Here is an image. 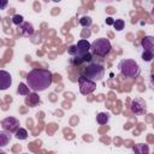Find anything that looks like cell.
Listing matches in <instances>:
<instances>
[{
  "mask_svg": "<svg viewBox=\"0 0 154 154\" xmlns=\"http://www.w3.org/2000/svg\"><path fill=\"white\" fill-rule=\"evenodd\" d=\"M53 82V75L49 70L34 69L26 76V83L32 91H42L51 87Z\"/></svg>",
  "mask_w": 154,
  "mask_h": 154,
  "instance_id": "1",
  "label": "cell"
},
{
  "mask_svg": "<svg viewBox=\"0 0 154 154\" xmlns=\"http://www.w3.org/2000/svg\"><path fill=\"white\" fill-rule=\"evenodd\" d=\"M118 67H119L122 75L125 76V77L136 78L140 75V72H141L138 64L135 60H132V59H123L119 63Z\"/></svg>",
  "mask_w": 154,
  "mask_h": 154,
  "instance_id": "2",
  "label": "cell"
},
{
  "mask_svg": "<svg viewBox=\"0 0 154 154\" xmlns=\"http://www.w3.org/2000/svg\"><path fill=\"white\" fill-rule=\"evenodd\" d=\"M111 49H112L111 42H109L108 38H105V37L96 38L91 43V52H93V54L99 55V57H106L111 52Z\"/></svg>",
  "mask_w": 154,
  "mask_h": 154,
  "instance_id": "3",
  "label": "cell"
},
{
  "mask_svg": "<svg viewBox=\"0 0 154 154\" xmlns=\"http://www.w3.org/2000/svg\"><path fill=\"white\" fill-rule=\"evenodd\" d=\"M83 75L93 81H100L102 79L103 75H105V67L101 65V64H97V63H90L89 65L85 66L84 71H83Z\"/></svg>",
  "mask_w": 154,
  "mask_h": 154,
  "instance_id": "4",
  "label": "cell"
},
{
  "mask_svg": "<svg viewBox=\"0 0 154 154\" xmlns=\"http://www.w3.org/2000/svg\"><path fill=\"white\" fill-rule=\"evenodd\" d=\"M78 85H79V91L83 94V95H88V94H91L95 89H96V83L95 81L85 77L84 75L79 76L78 78Z\"/></svg>",
  "mask_w": 154,
  "mask_h": 154,
  "instance_id": "5",
  "label": "cell"
},
{
  "mask_svg": "<svg viewBox=\"0 0 154 154\" xmlns=\"http://www.w3.org/2000/svg\"><path fill=\"white\" fill-rule=\"evenodd\" d=\"M1 128L7 132H16L19 129V120L14 117H6L1 122Z\"/></svg>",
  "mask_w": 154,
  "mask_h": 154,
  "instance_id": "6",
  "label": "cell"
},
{
  "mask_svg": "<svg viewBox=\"0 0 154 154\" xmlns=\"http://www.w3.org/2000/svg\"><path fill=\"white\" fill-rule=\"evenodd\" d=\"M130 109L132 113H135L136 116H142L146 113L147 108H146V102L142 99H134L130 103Z\"/></svg>",
  "mask_w": 154,
  "mask_h": 154,
  "instance_id": "7",
  "label": "cell"
},
{
  "mask_svg": "<svg viewBox=\"0 0 154 154\" xmlns=\"http://www.w3.org/2000/svg\"><path fill=\"white\" fill-rule=\"evenodd\" d=\"M11 84H12L11 75H10L7 71L1 70V71H0V89H1V90H5V89H7Z\"/></svg>",
  "mask_w": 154,
  "mask_h": 154,
  "instance_id": "8",
  "label": "cell"
},
{
  "mask_svg": "<svg viewBox=\"0 0 154 154\" xmlns=\"http://www.w3.org/2000/svg\"><path fill=\"white\" fill-rule=\"evenodd\" d=\"M90 49H91V43H89L88 40L82 38V40H79V41L77 42V51H78V52H77L76 55L82 57V55H84L85 53H88ZM76 55H75V57H76Z\"/></svg>",
  "mask_w": 154,
  "mask_h": 154,
  "instance_id": "9",
  "label": "cell"
},
{
  "mask_svg": "<svg viewBox=\"0 0 154 154\" xmlns=\"http://www.w3.org/2000/svg\"><path fill=\"white\" fill-rule=\"evenodd\" d=\"M141 45L144 51H149L154 53V36H146L142 38Z\"/></svg>",
  "mask_w": 154,
  "mask_h": 154,
  "instance_id": "10",
  "label": "cell"
},
{
  "mask_svg": "<svg viewBox=\"0 0 154 154\" xmlns=\"http://www.w3.org/2000/svg\"><path fill=\"white\" fill-rule=\"evenodd\" d=\"M38 102H40V97H38V95H37L36 93H32V94H29V95H26V99H25V103H26L28 106H30V107H34V106H36Z\"/></svg>",
  "mask_w": 154,
  "mask_h": 154,
  "instance_id": "11",
  "label": "cell"
},
{
  "mask_svg": "<svg viewBox=\"0 0 154 154\" xmlns=\"http://www.w3.org/2000/svg\"><path fill=\"white\" fill-rule=\"evenodd\" d=\"M34 32V28L31 25V23H23L20 26V34L23 36H30Z\"/></svg>",
  "mask_w": 154,
  "mask_h": 154,
  "instance_id": "12",
  "label": "cell"
},
{
  "mask_svg": "<svg viewBox=\"0 0 154 154\" xmlns=\"http://www.w3.org/2000/svg\"><path fill=\"white\" fill-rule=\"evenodd\" d=\"M29 90H30L29 85H26V84H24V83H19V85H18V88H17V93H18L19 95H24V96H26V95L30 94Z\"/></svg>",
  "mask_w": 154,
  "mask_h": 154,
  "instance_id": "13",
  "label": "cell"
},
{
  "mask_svg": "<svg viewBox=\"0 0 154 154\" xmlns=\"http://www.w3.org/2000/svg\"><path fill=\"white\" fill-rule=\"evenodd\" d=\"M108 119H109V114L106 112H101L96 116V122L99 124H106L108 122Z\"/></svg>",
  "mask_w": 154,
  "mask_h": 154,
  "instance_id": "14",
  "label": "cell"
},
{
  "mask_svg": "<svg viewBox=\"0 0 154 154\" xmlns=\"http://www.w3.org/2000/svg\"><path fill=\"white\" fill-rule=\"evenodd\" d=\"M10 140H11V135H7L6 132H0V146L1 147H5Z\"/></svg>",
  "mask_w": 154,
  "mask_h": 154,
  "instance_id": "15",
  "label": "cell"
},
{
  "mask_svg": "<svg viewBox=\"0 0 154 154\" xmlns=\"http://www.w3.org/2000/svg\"><path fill=\"white\" fill-rule=\"evenodd\" d=\"M134 150L136 152V153H140V154H143V153H148L149 152V148H148V146L147 144H137V146H135L134 147Z\"/></svg>",
  "mask_w": 154,
  "mask_h": 154,
  "instance_id": "16",
  "label": "cell"
},
{
  "mask_svg": "<svg viewBox=\"0 0 154 154\" xmlns=\"http://www.w3.org/2000/svg\"><path fill=\"white\" fill-rule=\"evenodd\" d=\"M14 134H16V137L18 140H25L28 137V131L25 129H23V128H19Z\"/></svg>",
  "mask_w": 154,
  "mask_h": 154,
  "instance_id": "17",
  "label": "cell"
},
{
  "mask_svg": "<svg viewBox=\"0 0 154 154\" xmlns=\"http://www.w3.org/2000/svg\"><path fill=\"white\" fill-rule=\"evenodd\" d=\"M91 23H93V20H91V18L88 17V16H84V17H82V18L79 19V24H81L83 28H88V26H90Z\"/></svg>",
  "mask_w": 154,
  "mask_h": 154,
  "instance_id": "18",
  "label": "cell"
},
{
  "mask_svg": "<svg viewBox=\"0 0 154 154\" xmlns=\"http://www.w3.org/2000/svg\"><path fill=\"white\" fill-rule=\"evenodd\" d=\"M113 26L117 31H120L124 29V20L123 19H116L114 23H113Z\"/></svg>",
  "mask_w": 154,
  "mask_h": 154,
  "instance_id": "19",
  "label": "cell"
},
{
  "mask_svg": "<svg viewBox=\"0 0 154 154\" xmlns=\"http://www.w3.org/2000/svg\"><path fill=\"white\" fill-rule=\"evenodd\" d=\"M153 58H154V53H153V52L143 51V53H142V59H143L144 61H150Z\"/></svg>",
  "mask_w": 154,
  "mask_h": 154,
  "instance_id": "20",
  "label": "cell"
},
{
  "mask_svg": "<svg viewBox=\"0 0 154 154\" xmlns=\"http://www.w3.org/2000/svg\"><path fill=\"white\" fill-rule=\"evenodd\" d=\"M12 22H13V24H16V25L23 24V16H20V14H14V16L12 17Z\"/></svg>",
  "mask_w": 154,
  "mask_h": 154,
  "instance_id": "21",
  "label": "cell"
},
{
  "mask_svg": "<svg viewBox=\"0 0 154 154\" xmlns=\"http://www.w3.org/2000/svg\"><path fill=\"white\" fill-rule=\"evenodd\" d=\"M67 52H69V54L71 55V57H75L76 54H77V45H73V46H70L69 47V49H67Z\"/></svg>",
  "mask_w": 154,
  "mask_h": 154,
  "instance_id": "22",
  "label": "cell"
},
{
  "mask_svg": "<svg viewBox=\"0 0 154 154\" xmlns=\"http://www.w3.org/2000/svg\"><path fill=\"white\" fill-rule=\"evenodd\" d=\"M7 2H8V0H0V8H1V10H5Z\"/></svg>",
  "mask_w": 154,
  "mask_h": 154,
  "instance_id": "23",
  "label": "cell"
},
{
  "mask_svg": "<svg viewBox=\"0 0 154 154\" xmlns=\"http://www.w3.org/2000/svg\"><path fill=\"white\" fill-rule=\"evenodd\" d=\"M106 23H107V24H113V23H114V20H113V18L108 17V18L106 19Z\"/></svg>",
  "mask_w": 154,
  "mask_h": 154,
  "instance_id": "24",
  "label": "cell"
},
{
  "mask_svg": "<svg viewBox=\"0 0 154 154\" xmlns=\"http://www.w3.org/2000/svg\"><path fill=\"white\" fill-rule=\"evenodd\" d=\"M150 83L154 85V75H152V76H150ZM153 88H154V87H153Z\"/></svg>",
  "mask_w": 154,
  "mask_h": 154,
  "instance_id": "25",
  "label": "cell"
},
{
  "mask_svg": "<svg viewBox=\"0 0 154 154\" xmlns=\"http://www.w3.org/2000/svg\"><path fill=\"white\" fill-rule=\"evenodd\" d=\"M52 1H54V2H59V1H61V0H52Z\"/></svg>",
  "mask_w": 154,
  "mask_h": 154,
  "instance_id": "26",
  "label": "cell"
},
{
  "mask_svg": "<svg viewBox=\"0 0 154 154\" xmlns=\"http://www.w3.org/2000/svg\"><path fill=\"white\" fill-rule=\"evenodd\" d=\"M153 14H154V8H153Z\"/></svg>",
  "mask_w": 154,
  "mask_h": 154,
  "instance_id": "27",
  "label": "cell"
}]
</instances>
